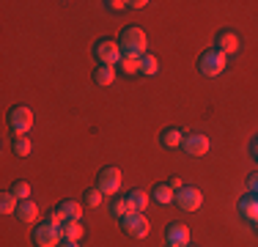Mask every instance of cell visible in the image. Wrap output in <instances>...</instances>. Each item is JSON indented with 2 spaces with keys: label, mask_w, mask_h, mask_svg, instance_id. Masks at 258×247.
Returning <instances> with one entry per match:
<instances>
[{
  "label": "cell",
  "mask_w": 258,
  "mask_h": 247,
  "mask_svg": "<svg viewBox=\"0 0 258 247\" xmlns=\"http://www.w3.org/2000/svg\"><path fill=\"white\" fill-rule=\"evenodd\" d=\"M247 184H250V193H255V195H258V173H250Z\"/></svg>",
  "instance_id": "cell-28"
},
{
  "label": "cell",
  "mask_w": 258,
  "mask_h": 247,
  "mask_svg": "<svg viewBox=\"0 0 258 247\" xmlns=\"http://www.w3.org/2000/svg\"><path fill=\"white\" fill-rule=\"evenodd\" d=\"M255 231H258V222H255Z\"/></svg>",
  "instance_id": "cell-32"
},
{
  "label": "cell",
  "mask_w": 258,
  "mask_h": 247,
  "mask_svg": "<svg viewBox=\"0 0 258 247\" xmlns=\"http://www.w3.org/2000/svg\"><path fill=\"white\" fill-rule=\"evenodd\" d=\"M157 72H159V60H157V55L146 52L143 58H140V74H146V77H154Z\"/></svg>",
  "instance_id": "cell-18"
},
{
  "label": "cell",
  "mask_w": 258,
  "mask_h": 247,
  "mask_svg": "<svg viewBox=\"0 0 258 247\" xmlns=\"http://www.w3.org/2000/svg\"><path fill=\"white\" fill-rule=\"evenodd\" d=\"M181 148L189 154V157H204V154L209 151V138L201 132H192V135H184V143Z\"/></svg>",
  "instance_id": "cell-9"
},
{
  "label": "cell",
  "mask_w": 258,
  "mask_h": 247,
  "mask_svg": "<svg viewBox=\"0 0 258 247\" xmlns=\"http://www.w3.org/2000/svg\"><path fill=\"white\" fill-rule=\"evenodd\" d=\"M170 187H173V190H176V193H179V190L184 187V184H181V178H170Z\"/></svg>",
  "instance_id": "cell-30"
},
{
  "label": "cell",
  "mask_w": 258,
  "mask_h": 247,
  "mask_svg": "<svg viewBox=\"0 0 258 247\" xmlns=\"http://www.w3.org/2000/svg\"><path fill=\"white\" fill-rule=\"evenodd\" d=\"M11 195H14L17 201H30V184L28 181H17L14 187H11Z\"/></svg>",
  "instance_id": "cell-24"
},
{
  "label": "cell",
  "mask_w": 258,
  "mask_h": 247,
  "mask_svg": "<svg viewBox=\"0 0 258 247\" xmlns=\"http://www.w3.org/2000/svg\"><path fill=\"white\" fill-rule=\"evenodd\" d=\"M187 247H189V244H187Z\"/></svg>",
  "instance_id": "cell-33"
},
{
  "label": "cell",
  "mask_w": 258,
  "mask_h": 247,
  "mask_svg": "<svg viewBox=\"0 0 258 247\" xmlns=\"http://www.w3.org/2000/svg\"><path fill=\"white\" fill-rule=\"evenodd\" d=\"M126 201H129V209H132V212H146V206H149V193L132 190V193L126 195Z\"/></svg>",
  "instance_id": "cell-15"
},
{
  "label": "cell",
  "mask_w": 258,
  "mask_h": 247,
  "mask_svg": "<svg viewBox=\"0 0 258 247\" xmlns=\"http://www.w3.org/2000/svg\"><path fill=\"white\" fill-rule=\"evenodd\" d=\"M118 66L124 74H140V58H132V55H124Z\"/></svg>",
  "instance_id": "cell-22"
},
{
  "label": "cell",
  "mask_w": 258,
  "mask_h": 247,
  "mask_svg": "<svg viewBox=\"0 0 258 247\" xmlns=\"http://www.w3.org/2000/svg\"><path fill=\"white\" fill-rule=\"evenodd\" d=\"M198 72L204 74V77H217V74H223L225 72V55L220 52L217 47L206 49L198 58Z\"/></svg>",
  "instance_id": "cell-2"
},
{
  "label": "cell",
  "mask_w": 258,
  "mask_h": 247,
  "mask_svg": "<svg viewBox=\"0 0 258 247\" xmlns=\"http://www.w3.org/2000/svg\"><path fill=\"white\" fill-rule=\"evenodd\" d=\"M118 47H121V52H124V55L143 58V55H146V47H149V39H146L143 28H138V25H129V28L121 30Z\"/></svg>",
  "instance_id": "cell-1"
},
{
  "label": "cell",
  "mask_w": 258,
  "mask_h": 247,
  "mask_svg": "<svg viewBox=\"0 0 258 247\" xmlns=\"http://www.w3.org/2000/svg\"><path fill=\"white\" fill-rule=\"evenodd\" d=\"M239 47H242V41H239V36L233 30H220L217 33V49L223 55H236Z\"/></svg>",
  "instance_id": "cell-11"
},
{
  "label": "cell",
  "mask_w": 258,
  "mask_h": 247,
  "mask_svg": "<svg viewBox=\"0 0 258 247\" xmlns=\"http://www.w3.org/2000/svg\"><path fill=\"white\" fill-rule=\"evenodd\" d=\"M60 233H63V239H69V242H77V239L83 236V225H80V220H66L63 225H60Z\"/></svg>",
  "instance_id": "cell-17"
},
{
  "label": "cell",
  "mask_w": 258,
  "mask_h": 247,
  "mask_svg": "<svg viewBox=\"0 0 258 247\" xmlns=\"http://www.w3.org/2000/svg\"><path fill=\"white\" fill-rule=\"evenodd\" d=\"M11 151H14L17 157H28V154H30V140H28V138H14Z\"/></svg>",
  "instance_id": "cell-25"
},
{
  "label": "cell",
  "mask_w": 258,
  "mask_h": 247,
  "mask_svg": "<svg viewBox=\"0 0 258 247\" xmlns=\"http://www.w3.org/2000/svg\"><path fill=\"white\" fill-rule=\"evenodd\" d=\"M121 228H124L126 236H132V239H143L146 233H149L151 222H149V217H146L143 212H129L126 217H121Z\"/></svg>",
  "instance_id": "cell-5"
},
{
  "label": "cell",
  "mask_w": 258,
  "mask_h": 247,
  "mask_svg": "<svg viewBox=\"0 0 258 247\" xmlns=\"http://www.w3.org/2000/svg\"><path fill=\"white\" fill-rule=\"evenodd\" d=\"M118 187H121V170L118 168H102L99 176H96V190L104 195H113V193H118Z\"/></svg>",
  "instance_id": "cell-7"
},
{
  "label": "cell",
  "mask_w": 258,
  "mask_h": 247,
  "mask_svg": "<svg viewBox=\"0 0 258 247\" xmlns=\"http://www.w3.org/2000/svg\"><path fill=\"white\" fill-rule=\"evenodd\" d=\"M151 198H154L159 206H170V203H176V190L170 187V184H157V187L151 190Z\"/></svg>",
  "instance_id": "cell-14"
},
{
  "label": "cell",
  "mask_w": 258,
  "mask_h": 247,
  "mask_svg": "<svg viewBox=\"0 0 258 247\" xmlns=\"http://www.w3.org/2000/svg\"><path fill=\"white\" fill-rule=\"evenodd\" d=\"M94 52H96V58H99V64H104V66H115V64H121V58H124L118 41H113V39L96 41Z\"/></svg>",
  "instance_id": "cell-6"
},
{
  "label": "cell",
  "mask_w": 258,
  "mask_h": 247,
  "mask_svg": "<svg viewBox=\"0 0 258 247\" xmlns=\"http://www.w3.org/2000/svg\"><path fill=\"white\" fill-rule=\"evenodd\" d=\"M250 154H253V157H255V162H258V138L253 140V143H250Z\"/></svg>",
  "instance_id": "cell-29"
},
{
  "label": "cell",
  "mask_w": 258,
  "mask_h": 247,
  "mask_svg": "<svg viewBox=\"0 0 258 247\" xmlns=\"http://www.w3.org/2000/svg\"><path fill=\"white\" fill-rule=\"evenodd\" d=\"M47 220H50L52 225H63V222H66V220H63V214H60L58 209H55V212H50V217H47Z\"/></svg>",
  "instance_id": "cell-27"
},
{
  "label": "cell",
  "mask_w": 258,
  "mask_h": 247,
  "mask_svg": "<svg viewBox=\"0 0 258 247\" xmlns=\"http://www.w3.org/2000/svg\"><path fill=\"white\" fill-rule=\"evenodd\" d=\"M17 220L25 222V225H33L36 220H39V206H36L33 201H20V206H17Z\"/></svg>",
  "instance_id": "cell-13"
},
{
  "label": "cell",
  "mask_w": 258,
  "mask_h": 247,
  "mask_svg": "<svg viewBox=\"0 0 258 247\" xmlns=\"http://www.w3.org/2000/svg\"><path fill=\"white\" fill-rule=\"evenodd\" d=\"M181 143H184V135L179 132V129H165L162 132V146L165 148H176Z\"/></svg>",
  "instance_id": "cell-20"
},
{
  "label": "cell",
  "mask_w": 258,
  "mask_h": 247,
  "mask_svg": "<svg viewBox=\"0 0 258 247\" xmlns=\"http://www.w3.org/2000/svg\"><path fill=\"white\" fill-rule=\"evenodd\" d=\"M33 242L36 247H58L63 242V233H60V225H52L50 220L39 222L33 228Z\"/></svg>",
  "instance_id": "cell-3"
},
{
  "label": "cell",
  "mask_w": 258,
  "mask_h": 247,
  "mask_svg": "<svg viewBox=\"0 0 258 247\" xmlns=\"http://www.w3.org/2000/svg\"><path fill=\"white\" fill-rule=\"evenodd\" d=\"M129 212H132V209H129V201H126V198H118V201L110 203V214H113V217H126Z\"/></svg>",
  "instance_id": "cell-23"
},
{
  "label": "cell",
  "mask_w": 258,
  "mask_h": 247,
  "mask_svg": "<svg viewBox=\"0 0 258 247\" xmlns=\"http://www.w3.org/2000/svg\"><path fill=\"white\" fill-rule=\"evenodd\" d=\"M94 80H96V85H110V83L115 80V66L99 64V69L94 72Z\"/></svg>",
  "instance_id": "cell-19"
},
{
  "label": "cell",
  "mask_w": 258,
  "mask_h": 247,
  "mask_svg": "<svg viewBox=\"0 0 258 247\" xmlns=\"http://www.w3.org/2000/svg\"><path fill=\"white\" fill-rule=\"evenodd\" d=\"M104 203V193H99V190H88L85 193V206H91V209H96V206H102Z\"/></svg>",
  "instance_id": "cell-26"
},
{
  "label": "cell",
  "mask_w": 258,
  "mask_h": 247,
  "mask_svg": "<svg viewBox=\"0 0 258 247\" xmlns=\"http://www.w3.org/2000/svg\"><path fill=\"white\" fill-rule=\"evenodd\" d=\"M58 212L63 214V220H80V217H83V206H80L77 201H72V198H69V201L60 203Z\"/></svg>",
  "instance_id": "cell-16"
},
{
  "label": "cell",
  "mask_w": 258,
  "mask_h": 247,
  "mask_svg": "<svg viewBox=\"0 0 258 247\" xmlns=\"http://www.w3.org/2000/svg\"><path fill=\"white\" fill-rule=\"evenodd\" d=\"M176 203H179L184 212H198L204 206V193L198 187H181L176 193Z\"/></svg>",
  "instance_id": "cell-8"
},
{
  "label": "cell",
  "mask_w": 258,
  "mask_h": 247,
  "mask_svg": "<svg viewBox=\"0 0 258 247\" xmlns=\"http://www.w3.org/2000/svg\"><path fill=\"white\" fill-rule=\"evenodd\" d=\"M165 242H168V247H187L189 244L187 225H181V222H170L168 231H165Z\"/></svg>",
  "instance_id": "cell-10"
},
{
  "label": "cell",
  "mask_w": 258,
  "mask_h": 247,
  "mask_svg": "<svg viewBox=\"0 0 258 247\" xmlns=\"http://www.w3.org/2000/svg\"><path fill=\"white\" fill-rule=\"evenodd\" d=\"M17 206H20V201H17L11 193H3V195H0V212H3V214H14Z\"/></svg>",
  "instance_id": "cell-21"
},
{
  "label": "cell",
  "mask_w": 258,
  "mask_h": 247,
  "mask_svg": "<svg viewBox=\"0 0 258 247\" xmlns=\"http://www.w3.org/2000/svg\"><path fill=\"white\" fill-rule=\"evenodd\" d=\"M33 127V110L30 107H11L9 110V129L14 132V138H22V135L30 132Z\"/></svg>",
  "instance_id": "cell-4"
},
{
  "label": "cell",
  "mask_w": 258,
  "mask_h": 247,
  "mask_svg": "<svg viewBox=\"0 0 258 247\" xmlns=\"http://www.w3.org/2000/svg\"><path fill=\"white\" fill-rule=\"evenodd\" d=\"M239 214L250 222H258V195L255 193L244 195L242 201H239Z\"/></svg>",
  "instance_id": "cell-12"
},
{
  "label": "cell",
  "mask_w": 258,
  "mask_h": 247,
  "mask_svg": "<svg viewBox=\"0 0 258 247\" xmlns=\"http://www.w3.org/2000/svg\"><path fill=\"white\" fill-rule=\"evenodd\" d=\"M60 247H80L77 242H69V239H63V242H60Z\"/></svg>",
  "instance_id": "cell-31"
}]
</instances>
